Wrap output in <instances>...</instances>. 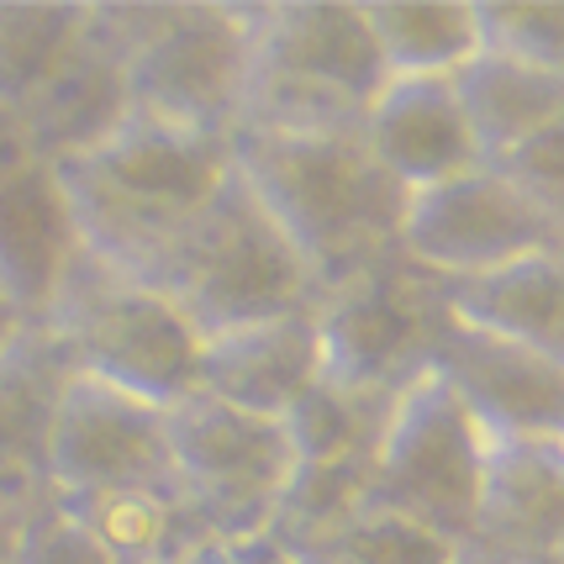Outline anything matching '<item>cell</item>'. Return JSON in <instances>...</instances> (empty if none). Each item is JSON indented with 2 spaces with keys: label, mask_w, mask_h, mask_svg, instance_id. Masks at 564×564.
<instances>
[{
  "label": "cell",
  "mask_w": 564,
  "mask_h": 564,
  "mask_svg": "<svg viewBox=\"0 0 564 564\" xmlns=\"http://www.w3.org/2000/svg\"><path fill=\"white\" fill-rule=\"evenodd\" d=\"M53 170L69 196L85 253L164 295L180 243L232 180V138L127 111L111 138Z\"/></svg>",
  "instance_id": "cell-1"
},
{
  "label": "cell",
  "mask_w": 564,
  "mask_h": 564,
  "mask_svg": "<svg viewBox=\"0 0 564 564\" xmlns=\"http://www.w3.org/2000/svg\"><path fill=\"white\" fill-rule=\"evenodd\" d=\"M232 170L291 238L317 295L375 270L401 243L406 191L375 164L365 138L232 132Z\"/></svg>",
  "instance_id": "cell-2"
},
{
  "label": "cell",
  "mask_w": 564,
  "mask_h": 564,
  "mask_svg": "<svg viewBox=\"0 0 564 564\" xmlns=\"http://www.w3.org/2000/svg\"><path fill=\"white\" fill-rule=\"evenodd\" d=\"M96 32L117 48L138 117L232 138L253 79V0H106Z\"/></svg>",
  "instance_id": "cell-3"
},
{
  "label": "cell",
  "mask_w": 564,
  "mask_h": 564,
  "mask_svg": "<svg viewBox=\"0 0 564 564\" xmlns=\"http://www.w3.org/2000/svg\"><path fill=\"white\" fill-rule=\"evenodd\" d=\"M386 79L359 0H253V79L238 132L354 138Z\"/></svg>",
  "instance_id": "cell-4"
},
{
  "label": "cell",
  "mask_w": 564,
  "mask_h": 564,
  "mask_svg": "<svg viewBox=\"0 0 564 564\" xmlns=\"http://www.w3.org/2000/svg\"><path fill=\"white\" fill-rule=\"evenodd\" d=\"M43 333L64 348L74 375L170 412L200 391V338L170 295L79 253Z\"/></svg>",
  "instance_id": "cell-5"
},
{
  "label": "cell",
  "mask_w": 564,
  "mask_h": 564,
  "mask_svg": "<svg viewBox=\"0 0 564 564\" xmlns=\"http://www.w3.org/2000/svg\"><path fill=\"white\" fill-rule=\"evenodd\" d=\"M164 295L191 317L200 338H212L227 327L312 312L317 280L232 170V180L196 217L191 238L174 253Z\"/></svg>",
  "instance_id": "cell-6"
},
{
  "label": "cell",
  "mask_w": 564,
  "mask_h": 564,
  "mask_svg": "<svg viewBox=\"0 0 564 564\" xmlns=\"http://www.w3.org/2000/svg\"><path fill=\"white\" fill-rule=\"evenodd\" d=\"M448 317V280L391 253L375 270L317 295L312 322L322 344V380L401 401L422 375H433Z\"/></svg>",
  "instance_id": "cell-7"
},
{
  "label": "cell",
  "mask_w": 564,
  "mask_h": 564,
  "mask_svg": "<svg viewBox=\"0 0 564 564\" xmlns=\"http://www.w3.org/2000/svg\"><path fill=\"white\" fill-rule=\"evenodd\" d=\"M174 496L191 507L221 549H243L270 533L295 454L280 422L243 417L212 395H185L164 412Z\"/></svg>",
  "instance_id": "cell-8"
},
{
  "label": "cell",
  "mask_w": 564,
  "mask_h": 564,
  "mask_svg": "<svg viewBox=\"0 0 564 564\" xmlns=\"http://www.w3.org/2000/svg\"><path fill=\"white\" fill-rule=\"evenodd\" d=\"M486 454L491 438L475 427V417L448 395L438 375H422L395 401L391 427L369 465V501L417 522L448 549H465L480 517Z\"/></svg>",
  "instance_id": "cell-9"
},
{
  "label": "cell",
  "mask_w": 564,
  "mask_h": 564,
  "mask_svg": "<svg viewBox=\"0 0 564 564\" xmlns=\"http://www.w3.org/2000/svg\"><path fill=\"white\" fill-rule=\"evenodd\" d=\"M549 248L564 243L549 232L539 206L496 164H480V170L459 174L448 185H433V191H417L406 200L395 253L406 264L448 280V285H469V280L512 270V264L549 253Z\"/></svg>",
  "instance_id": "cell-10"
},
{
  "label": "cell",
  "mask_w": 564,
  "mask_h": 564,
  "mask_svg": "<svg viewBox=\"0 0 564 564\" xmlns=\"http://www.w3.org/2000/svg\"><path fill=\"white\" fill-rule=\"evenodd\" d=\"M53 496L174 491L164 412L100 380L69 375L48 438Z\"/></svg>",
  "instance_id": "cell-11"
},
{
  "label": "cell",
  "mask_w": 564,
  "mask_h": 564,
  "mask_svg": "<svg viewBox=\"0 0 564 564\" xmlns=\"http://www.w3.org/2000/svg\"><path fill=\"white\" fill-rule=\"evenodd\" d=\"M433 375L491 443H564V365L533 344L454 312Z\"/></svg>",
  "instance_id": "cell-12"
},
{
  "label": "cell",
  "mask_w": 564,
  "mask_h": 564,
  "mask_svg": "<svg viewBox=\"0 0 564 564\" xmlns=\"http://www.w3.org/2000/svg\"><path fill=\"white\" fill-rule=\"evenodd\" d=\"M79 253L85 243L58 170L32 148L0 159V295L26 327H43Z\"/></svg>",
  "instance_id": "cell-13"
},
{
  "label": "cell",
  "mask_w": 564,
  "mask_h": 564,
  "mask_svg": "<svg viewBox=\"0 0 564 564\" xmlns=\"http://www.w3.org/2000/svg\"><path fill=\"white\" fill-rule=\"evenodd\" d=\"M359 138L406 196L486 164L454 79H386L369 100Z\"/></svg>",
  "instance_id": "cell-14"
},
{
  "label": "cell",
  "mask_w": 564,
  "mask_h": 564,
  "mask_svg": "<svg viewBox=\"0 0 564 564\" xmlns=\"http://www.w3.org/2000/svg\"><path fill=\"white\" fill-rule=\"evenodd\" d=\"M322 380V344L312 312L227 327L200 344V395L243 417L285 422Z\"/></svg>",
  "instance_id": "cell-15"
},
{
  "label": "cell",
  "mask_w": 564,
  "mask_h": 564,
  "mask_svg": "<svg viewBox=\"0 0 564 564\" xmlns=\"http://www.w3.org/2000/svg\"><path fill=\"white\" fill-rule=\"evenodd\" d=\"M469 543L522 564H564V443H491Z\"/></svg>",
  "instance_id": "cell-16"
},
{
  "label": "cell",
  "mask_w": 564,
  "mask_h": 564,
  "mask_svg": "<svg viewBox=\"0 0 564 564\" xmlns=\"http://www.w3.org/2000/svg\"><path fill=\"white\" fill-rule=\"evenodd\" d=\"M69 359L43 327H22L0 348V491L43 507L48 501V438Z\"/></svg>",
  "instance_id": "cell-17"
},
{
  "label": "cell",
  "mask_w": 564,
  "mask_h": 564,
  "mask_svg": "<svg viewBox=\"0 0 564 564\" xmlns=\"http://www.w3.org/2000/svg\"><path fill=\"white\" fill-rule=\"evenodd\" d=\"M132 100H127V79H122V58L117 48L96 32V11H90V32L85 43L58 64L48 85L26 100L17 111V127H22L26 148L48 164H64V159H79L90 153L100 138H111L117 127L127 122Z\"/></svg>",
  "instance_id": "cell-18"
},
{
  "label": "cell",
  "mask_w": 564,
  "mask_h": 564,
  "mask_svg": "<svg viewBox=\"0 0 564 564\" xmlns=\"http://www.w3.org/2000/svg\"><path fill=\"white\" fill-rule=\"evenodd\" d=\"M53 501L90 533V543L111 564H200L221 549L174 491L53 496Z\"/></svg>",
  "instance_id": "cell-19"
},
{
  "label": "cell",
  "mask_w": 564,
  "mask_h": 564,
  "mask_svg": "<svg viewBox=\"0 0 564 564\" xmlns=\"http://www.w3.org/2000/svg\"><path fill=\"white\" fill-rule=\"evenodd\" d=\"M391 79H454L486 48L480 0H359Z\"/></svg>",
  "instance_id": "cell-20"
},
{
  "label": "cell",
  "mask_w": 564,
  "mask_h": 564,
  "mask_svg": "<svg viewBox=\"0 0 564 564\" xmlns=\"http://www.w3.org/2000/svg\"><path fill=\"white\" fill-rule=\"evenodd\" d=\"M454 90L465 100V117L480 138L486 164L507 159L512 148H522L533 132L564 117V79L560 74L522 64L501 48H480L465 69L454 74Z\"/></svg>",
  "instance_id": "cell-21"
},
{
  "label": "cell",
  "mask_w": 564,
  "mask_h": 564,
  "mask_svg": "<svg viewBox=\"0 0 564 564\" xmlns=\"http://www.w3.org/2000/svg\"><path fill=\"white\" fill-rule=\"evenodd\" d=\"M448 301L459 317L522 338L564 365V248L533 253L512 270H496L469 285H448Z\"/></svg>",
  "instance_id": "cell-22"
},
{
  "label": "cell",
  "mask_w": 564,
  "mask_h": 564,
  "mask_svg": "<svg viewBox=\"0 0 564 564\" xmlns=\"http://www.w3.org/2000/svg\"><path fill=\"white\" fill-rule=\"evenodd\" d=\"M90 32V0H0V111H22Z\"/></svg>",
  "instance_id": "cell-23"
},
{
  "label": "cell",
  "mask_w": 564,
  "mask_h": 564,
  "mask_svg": "<svg viewBox=\"0 0 564 564\" xmlns=\"http://www.w3.org/2000/svg\"><path fill=\"white\" fill-rule=\"evenodd\" d=\"M391 412V395H365L333 386V380H317L280 427H285L291 454L301 465H375Z\"/></svg>",
  "instance_id": "cell-24"
},
{
  "label": "cell",
  "mask_w": 564,
  "mask_h": 564,
  "mask_svg": "<svg viewBox=\"0 0 564 564\" xmlns=\"http://www.w3.org/2000/svg\"><path fill=\"white\" fill-rule=\"evenodd\" d=\"M365 507H369V465H301L295 459L264 543H274L280 554L295 560V554L317 549L322 539H333L338 528H348Z\"/></svg>",
  "instance_id": "cell-25"
},
{
  "label": "cell",
  "mask_w": 564,
  "mask_h": 564,
  "mask_svg": "<svg viewBox=\"0 0 564 564\" xmlns=\"http://www.w3.org/2000/svg\"><path fill=\"white\" fill-rule=\"evenodd\" d=\"M295 564H454V549L433 533H422L417 522L369 501L348 528L322 539L317 549L295 554Z\"/></svg>",
  "instance_id": "cell-26"
},
{
  "label": "cell",
  "mask_w": 564,
  "mask_h": 564,
  "mask_svg": "<svg viewBox=\"0 0 564 564\" xmlns=\"http://www.w3.org/2000/svg\"><path fill=\"white\" fill-rule=\"evenodd\" d=\"M486 48H501L564 79V0H480Z\"/></svg>",
  "instance_id": "cell-27"
},
{
  "label": "cell",
  "mask_w": 564,
  "mask_h": 564,
  "mask_svg": "<svg viewBox=\"0 0 564 564\" xmlns=\"http://www.w3.org/2000/svg\"><path fill=\"white\" fill-rule=\"evenodd\" d=\"M496 170L539 206V217L549 221V232L564 243V117H554V122L543 127V132H533L522 148H512L507 159H496Z\"/></svg>",
  "instance_id": "cell-28"
},
{
  "label": "cell",
  "mask_w": 564,
  "mask_h": 564,
  "mask_svg": "<svg viewBox=\"0 0 564 564\" xmlns=\"http://www.w3.org/2000/svg\"><path fill=\"white\" fill-rule=\"evenodd\" d=\"M11 564H111V560L100 554L96 543H90V533L48 496L32 512V522L22 528V543H17Z\"/></svg>",
  "instance_id": "cell-29"
},
{
  "label": "cell",
  "mask_w": 564,
  "mask_h": 564,
  "mask_svg": "<svg viewBox=\"0 0 564 564\" xmlns=\"http://www.w3.org/2000/svg\"><path fill=\"white\" fill-rule=\"evenodd\" d=\"M32 501H17L11 491H0V564H11L17 554V543H22V528L32 522Z\"/></svg>",
  "instance_id": "cell-30"
},
{
  "label": "cell",
  "mask_w": 564,
  "mask_h": 564,
  "mask_svg": "<svg viewBox=\"0 0 564 564\" xmlns=\"http://www.w3.org/2000/svg\"><path fill=\"white\" fill-rule=\"evenodd\" d=\"M217 564H295V560L259 539V543H243V549H217Z\"/></svg>",
  "instance_id": "cell-31"
},
{
  "label": "cell",
  "mask_w": 564,
  "mask_h": 564,
  "mask_svg": "<svg viewBox=\"0 0 564 564\" xmlns=\"http://www.w3.org/2000/svg\"><path fill=\"white\" fill-rule=\"evenodd\" d=\"M454 564H522V560L491 554V549H480V543H465V549H454Z\"/></svg>",
  "instance_id": "cell-32"
},
{
  "label": "cell",
  "mask_w": 564,
  "mask_h": 564,
  "mask_svg": "<svg viewBox=\"0 0 564 564\" xmlns=\"http://www.w3.org/2000/svg\"><path fill=\"white\" fill-rule=\"evenodd\" d=\"M26 322L17 317V312H11V301H6V295H0V348L11 344V338H17V333H22Z\"/></svg>",
  "instance_id": "cell-33"
},
{
  "label": "cell",
  "mask_w": 564,
  "mask_h": 564,
  "mask_svg": "<svg viewBox=\"0 0 564 564\" xmlns=\"http://www.w3.org/2000/svg\"><path fill=\"white\" fill-rule=\"evenodd\" d=\"M200 564H217V554H206V560H200Z\"/></svg>",
  "instance_id": "cell-34"
}]
</instances>
